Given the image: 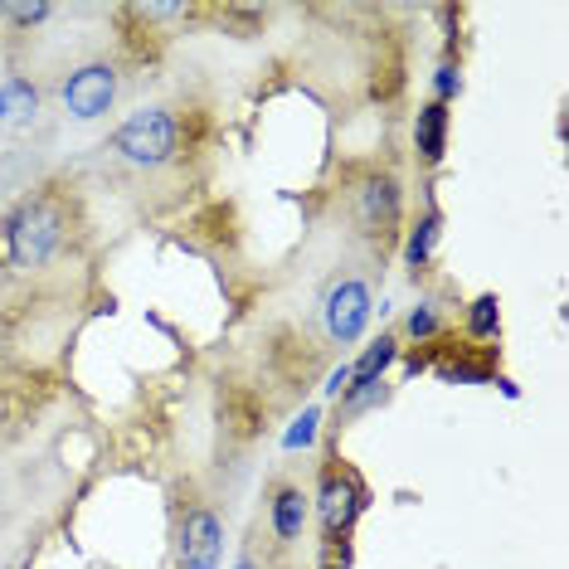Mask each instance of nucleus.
I'll return each mask as SVG.
<instances>
[{
	"label": "nucleus",
	"mask_w": 569,
	"mask_h": 569,
	"mask_svg": "<svg viewBox=\"0 0 569 569\" xmlns=\"http://www.w3.org/2000/svg\"><path fill=\"white\" fill-rule=\"evenodd\" d=\"M196 122L200 112L190 108H137L112 132L108 151L132 171H166V166L186 161L196 151Z\"/></svg>",
	"instance_id": "f257e3e1"
},
{
	"label": "nucleus",
	"mask_w": 569,
	"mask_h": 569,
	"mask_svg": "<svg viewBox=\"0 0 569 569\" xmlns=\"http://www.w3.org/2000/svg\"><path fill=\"white\" fill-rule=\"evenodd\" d=\"M73 186H40L30 200L16 210L6 229V243H10V268H20V273H34V268H44L49 258H59V249L69 243L73 234Z\"/></svg>",
	"instance_id": "f03ea898"
},
{
	"label": "nucleus",
	"mask_w": 569,
	"mask_h": 569,
	"mask_svg": "<svg viewBox=\"0 0 569 569\" xmlns=\"http://www.w3.org/2000/svg\"><path fill=\"white\" fill-rule=\"evenodd\" d=\"M346 210H351L356 234L370 243V249H390L405 229V190H399V176L390 166H360V171L346 176Z\"/></svg>",
	"instance_id": "7ed1b4c3"
},
{
	"label": "nucleus",
	"mask_w": 569,
	"mask_h": 569,
	"mask_svg": "<svg viewBox=\"0 0 569 569\" xmlns=\"http://www.w3.org/2000/svg\"><path fill=\"white\" fill-rule=\"evenodd\" d=\"M370 491L366 482L346 468L341 452H327L321 462V477H317V516H321V540H351V526L356 516L366 511Z\"/></svg>",
	"instance_id": "20e7f679"
},
{
	"label": "nucleus",
	"mask_w": 569,
	"mask_h": 569,
	"mask_svg": "<svg viewBox=\"0 0 569 569\" xmlns=\"http://www.w3.org/2000/svg\"><path fill=\"white\" fill-rule=\"evenodd\" d=\"M370 317H375V297L360 273H341L327 282V292H321V331H327V346H356L366 336Z\"/></svg>",
	"instance_id": "39448f33"
},
{
	"label": "nucleus",
	"mask_w": 569,
	"mask_h": 569,
	"mask_svg": "<svg viewBox=\"0 0 569 569\" xmlns=\"http://www.w3.org/2000/svg\"><path fill=\"white\" fill-rule=\"evenodd\" d=\"M118 88H122V73L112 59H83L69 69V79L59 88V102L73 122H93V118H108L112 102H118Z\"/></svg>",
	"instance_id": "423d86ee"
},
{
	"label": "nucleus",
	"mask_w": 569,
	"mask_h": 569,
	"mask_svg": "<svg viewBox=\"0 0 569 569\" xmlns=\"http://www.w3.org/2000/svg\"><path fill=\"white\" fill-rule=\"evenodd\" d=\"M224 560V516L210 501H186L176 521V569H219Z\"/></svg>",
	"instance_id": "0eeeda50"
},
{
	"label": "nucleus",
	"mask_w": 569,
	"mask_h": 569,
	"mask_svg": "<svg viewBox=\"0 0 569 569\" xmlns=\"http://www.w3.org/2000/svg\"><path fill=\"white\" fill-rule=\"evenodd\" d=\"M307 516H312V497L302 491V482L278 477L273 491H268V536H273L278 546H297L307 530Z\"/></svg>",
	"instance_id": "6e6552de"
},
{
	"label": "nucleus",
	"mask_w": 569,
	"mask_h": 569,
	"mask_svg": "<svg viewBox=\"0 0 569 569\" xmlns=\"http://www.w3.org/2000/svg\"><path fill=\"white\" fill-rule=\"evenodd\" d=\"M413 147H419L423 166H438L448 157V102H423L419 118H413Z\"/></svg>",
	"instance_id": "1a4fd4ad"
},
{
	"label": "nucleus",
	"mask_w": 569,
	"mask_h": 569,
	"mask_svg": "<svg viewBox=\"0 0 569 569\" xmlns=\"http://www.w3.org/2000/svg\"><path fill=\"white\" fill-rule=\"evenodd\" d=\"M395 356H399V341H395L390 331H385L380 341H375L370 351L351 366V385H346V390H366V385H380V375L395 366Z\"/></svg>",
	"instance_id": "9d476101"
},
{
	"label": "nucleus",
	"mask_w": 569,
	"mask_h": 569,
	"mask_svg": "<svg viewBox=\"0 0 569 569\" xmlns=\"http://www.w3.org/2000/svg\"><path fill=\"white\" fill-rule=\"evenodd\" d=\"M438 234H443V219H438V210H429L419 219V224L409 229V243H405V258H409V268H413V278L423 273V268L433 263V249H438Z\"/></svg>",
	"instance_id": "9b49d317"
},
{
	"label": "nucleus",
	"mask_w": 569,
	"mask_h": 569,
	"mask_svg": "<svg viewBox=\"0 0 569 569\" xmlns=\"http://www.w3.org/2000/svg\"><path fill=\"white\" fill-rule=\"evenodd\" d=\"M497 331H501V302L491 292H482L468 307V336L472 341H497Z\"/></svg>",
	"instance_id": "f8f14e48"
},
{
	"label": "nucleus",
	"mask_w": 569,
	"mask_h": 569,
	"mask_svg": "<svg viewBox=\"0 0 569 569\" xmlns=\"http://www.w3.org/2000/svg\"><path fill=\"white\" fill-rule=\"evenodd\" d=\"M409 336L413 341H438V312H433V302H423V307H413V317H409Z\"/></svg>",
	"instance_id": "ddd939ff"
},
{
	"label": "nucleus",
	"mask_w": 569,
	"mask_h": 569,
	"mask_svg": "<svg viewBox=\"0 0 569 569\" xmlns=\"http://www.w3.org/2000/svg\"><path fill=\"white\" fill-rule=\"evenodd\" d=\"M321 569H351V546L346 540H321Z\"/></svg>",
	"instance_id": "4468645a"
},
{
	"label": "nucleus",
	"mask_w": 569,
	"mask_h": 569,
	"mask_svg": "<svg viewBox=\"0 0 569 569\" xmlns=\"http://www.w3.org/2000/svg\"><path fill=\"white\" fill-rule=\"evenodd\" d=\"M6 16L20 20L24 30H30V24H44L49 16H54V6H6Z\"/></svg>",
	"instance_id": "2eb2a0df"
},
{
	"label": "nucleus",
	"mask_w": 569,
	"mask_h": 569,
	"mask_svg": "<svg viewBox=\"0 0 569 569\" xmlns=\"http://www.w3.org/2000/svg\"><path fill=\"white\" fill-rule=\"evenodd\" d=\"M458 88H462L458 69H452V63H443V69H438V102H448L452 93H458Z\"/></svg>",
	"instance_id": "dca6fc26"
},
{
	"label": "nucleus",
	"mask_w": 569,
	"mask_h": 569,
	"mask_svg": "<svg viewBox=\"0 0 569 569\" xmlns=\"http://www.w3.org/2000/svg\"><path fill=\"white\" fill-rule=\"evenodd\" d=\"M312 433H317V409H307V413H302V429H292L288 448H302V443H312Z\"/></svg>",
	"instance_id": "f3484780"
},
{
	"label": "nucleus",
	"mask_w": 569,
	"mask_h": 569,
	"mask_svg": "<svg viewBox=\"0 0 569 569\" xmlns=\"http://www.w3.org/2000/svg\"><path fill=\"white\" fill-rule=\"evenodd\" d=\"M346 385H351V366H341V370H336V375H331V385H327V390H331V395H346Z\"/></svg>",
	"instance_id": "a211bd4d"
},
{
	"label": "nucleus",
	"mask_w": 569,
	"mask_h": 569,
	"mask_svg": "<svg viewBox=\"0 0 569 569\" xmlns=\"http://www.w3.org/2000/svg\"><path fill=\"white\" fill-rule=\"evenodd\" d=\"M239 569H258V560H253V555H249V560H239Z\"/></svg>",
	"instance_id": "6ab92c4d"
},
{
	"label": "nucleus",
	"mask_w": 569,
	"mask_h": 569,
	"mask_svg": "<svg viewBox=\"0 0 569 569\" xmlns=\"http://www.w3.org/2000/svg\"><path fill=\"white\" fill-rule=\"evenodd\" d=\"M0 20H6V6H0Z\"/></svg>",
	"instance_id": "aec40b11"
}]
</instances>
